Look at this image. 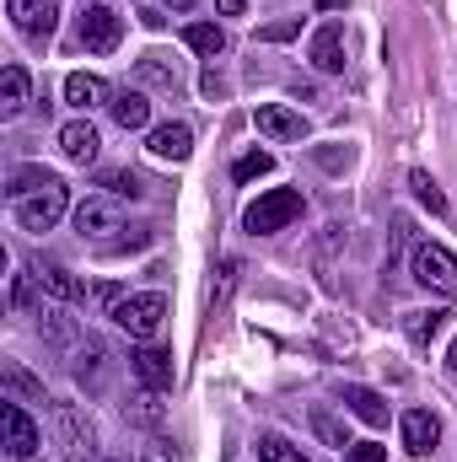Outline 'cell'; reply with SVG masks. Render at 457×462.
Wrapping results in <instances>:
<instances>
[{
    "label": "cell",
    "instance_id": "3957f363",
    "mask_svg": "<svg viewBox=\"0 0 457 462\" xmlns=\"http://www.w3.org/2000/svg\"><path fill=\"white\" fill-rule=\"evenodd\" d=\"M65 210H70V189H65V183H49V189L16 199V226L22 231H54Z\"/></svg>",
    "mask_w": 457,
    "mask_h": 462
},
{
    "label": "cell",
    "instance_id": "52a82bcc",
    "mask_svg": "<svg viewBox=\"0 0 457 462\" xmlns=\"http://www.w3.org/2000/svg\"><path fill=\"white\" fill-rule=\"evenodd\" d=\"M54 436H60V447H65V457L70 462H87L92 457V425H87V414L76 409V403H54Z\"/></svg>",
    "mask_w": 457,
    "mask_h": 462
},
{
    "label": "cell",
    "instance_id": "cb8c5ba5",
    "mask_svg": "<svg viewBox=\"0 0 457 462\" xmlns=\"http://www.w3.org/2000/svg\"><path fill=\"white\" fill-rule=\"evenodd\" d=\"M49 183H60L49 167H16L11 183H5V194H11V199H27V194H38V189H49Z\"/></svg>",
    "mask_w": 457,
    "mask_h": 462
},
{
    "label": "cell",
    "instance_id": "ee69618b",
    "mask_svg": "<svg viewBox=\"0 0 457 462\" xmlns=\"http://www.w3.org/2000/svg\"><path fill=\"white\" fill-rule=\"evenodd\" d=\"M447 365H452V371H457V339H452V349H447Z\"/></svg>",
    "mask_w": 457,
    "mask_h": 462
},
{
    "label": "cell",
    "instance_id": "d6a6232c",
    "mask_svg": "<svg viewBox=\"0 0 457 462\" xmlns=\"http://www.w3.org/2000/svg\"><path fill=\"white\" fill-rule=\"evenodd\" d=\"M129 420H140V425H162V403H156V393L145 387L140 398H135V409H129Z\"/></svg>",
    "mask_w": 457,
    "mask_h": 462
},
{
    "label": "cell",
    "instance_id": "836d02e7",
    "mask_svg": "<svg viewBox=\"0 0 457 462\" xmlns=\"http://www.w3.org/2000/svg\"><path fill=\"white\" fill-rule=\"evenodd\" d=\"M98 371H103V345H98V339H87L81 360H76V376H81V382H87V376L98 382Z\"/></svg>",
    "mask_w": 457,
    "mask_h": 462
},
{
    "label": "cell",
    "instance_id": "d590c367",
    "mask_svg": "<svg viewBox=\"0 0 457 462\" xmlns=\"http://www.w3.org/2000/svg\"><path fill=\"white\" fill-rule=\"evenodd\" d=\"M344 462H387V447H377V441H355V447L344 452Z\"/></svg>",
    "mask_w": 457,
    "mask_h": 462
},
{
    "label": "cell",
    "instance_id": "4dcf8cb0",
    "mask_svg": "<svg viewBox=\"0 0 457 462\" xmlns=\"http://www.w3.org/2000/svg\"><path fill=\"white\" fill-rule=\"evenodd\" d=\"M296 32H302V16H280V22L258 27V43H291Z\"/></svg>",
    "mask_w": 457,
    "mask_h": 462
},
{
    "label": "cell",
    "instance_id": "6da1fadb",
    "mask_svg": "<svg viewBox=\"0 0 457 462\" xmlns=\"http://www.w3.org/2000/svg\"><path fill=\"white\" fill-rule=\"evenodd\" d=\"M302 189H269V194H258L247 210H242V226L253 231V236H269V231H285L291 221H302Z\"/></svg>",
    "mask_w": 457,
    "mask_h": 462
},
{
    "label": "cell",
    "instance_id": "2e32d148",
    "mask_svg": "<svg viewBox=\"0 0 457 462\" xmlns=\"http://www.w3.org/2000/svg\"><path fill=\"white\" fill-rule=\"evenodd\" d=\"M344 409H350L360 425H371V430H382V425H387V398H382V393H371V387H344Z\"/></svg>",
    "mask_w": 457,
    "mask_h": 462
},
{
    "label": "cell",
    "instance_id": "f1b7e54d",
    "mask_svg": "<svg viewBox=\"0 0 457 462\" xmlns=\"http://www.w3.org/2000/svg\"><path fill=\"white\" fill-rule=\"evenodd\" d=\"M264 172H275V156H269V151H247V156H237V167H231L237 183H253V178H264Z\"/></svg>",
    "mask_w": 457,
    "mask_h": 462
},
{
    "label": "cell",
    "instance_id": "7bdbcfd3",
    "mask_svg": "<svg viewBox=\"0 0 457 462\" xmlns=\"http://www.w3.org/2000/svg\"><path fill=\"white\" fill-rule=\"evenodd\" d=\"M344 0H318V11H340Z\"/></svg>",
    "mask_w": 457,
    "mask_h": 462
},
{
    "label": "cell",
    "instance_id": "44dd1931",
    "mask_svg": "<svg viewBox=\"0 0 457 462\" xmlns=\"http://www.w3.org/2000/svg\"><path fill=\"white\" fill-rule=\"evenodd\" d=\"M183 43H189L194 54H205V60H216V54L227 49V32H221L216 22H189V27H183Z\"/></svg>",
    "mask_w": 457,
    "mask_h": 462
},
{
    "label": "cell",
    "instance_id": "f6af8a7d",
    "mask_svg": "<svg viewBox=\"0 0 457 462\" xmlns=\"http://www.w3.org/2000/svg\"><path fill=\"white\" fill-rule=\"evenodd\" d=\"M108 462H118V457H108Z\"/></svg>",
    "mask_w": 457,
    "mask_h": 462
},
{
    "label": "cell",
    "instance_id": "9c48e42d",
    "mask_svg": "<svg viewBox=\"0 0 457 462\" xmlns=\"http://www.w3.org/2000/svg\"><path fill=\"white\" fill-rule=\"evenodd\" d=\"M129 371H135V376H140L151 393H167V387H173V376H178V365H173V349L151 345V339L129 355Z\"/></svg>",
    "mask_w": 457,
    "mask_h": 462
},
{
    "label": "cell",
    "instance_id": "1f68e13d",
    "mask_svg": "<svg viewBox=\"0 0 457 462\" xmlns=\"http://www.w3.org/2000/svg\"><path fill=\"white\" fill-rule=\"evenodd\" d=\"M38 318H43V328H49V339H60V345H65V339H76V328L65 323V312H60V307H38Z\"/></svg>",
    "mask_w": 457,
    "mask_h": 462
},
{
    "label": "cell",
    "instance_id": "83f0119b",
    "mask_svg": "<svg viewBox=\"0 0 457 462\" xmlns=\"http://www.w3.org/2000/svg\"><path fill=\"white\" fill-rule=\"evenodd\" d=\"M409 189H415V199H420L431 216H447V194L436 189V178H431V172H409Z\"/></svg>",
    "mask_w": 457,
    "mask_h": 462
},
{
    "label": "cell",
    "instance_id": "f35d334b",
    "mask_svg": "<svg viewBox=\"0 0 457 462\" xmlns=\"http://www.w3.org/2000/svg\"><path fill=\"white\" fill-rule=\"evenodd\" d=\"M140 22H145V27H151V32H162V27H167V16H162V11H156V5H145V11H140Z\"/></svg>",
    "mask_w": 457,
    "mask_h": 462
},
{
    "label": "cell",
    "instance_id": "4316f807",
    "mask_svg": "<svg viewBox=\"0 0 457 462\" xmlns=\"http://www.w3.org/2000/svg\"><path fill=\"white\" fill-rule=\"evenodd\" d=\"M258 462H312V457H307L302 447H291L285 436L269 430V436H258Z\"/></svg>",
    "mask_w": 457,
    "mask_h": 462
},
{
    "label": "cell",
    "instance_id": "8fae6325",
    "mask_svg": "<svg viewBox=\"0 0 457 462\" xmlns=\"http://www.w3.org/2000/svg\"><path fill=\"white\" fill-rule=\"evenodd\" d=\"M5 11L22 38H49L60 27V0H5Z\"/></svg>",
    "mask_w": 457,
    "mask_h": 462
},
{
    "label": "cell",
    "instance_id": "30bf717a",
    "mask_svg": "<svg viewBox=\"0 0 457 462\" xmlns=\"http://www.w3.org/2000/svg\"><path fill=\"white\" fill-rule=\"evenodd\" d=\"M398 436H404V452L431 457L436 441H442V420H436L431 409H404V414H398Z\"/></svg>",
    "mask_w": 457,
    "mask_h": 462
},
{
    "label": "cell",
    "instance_id": "d6986e66",
    "mask_svg": "<svg viewBox=\"0 0 457 462\" xmlns=\"http://www.w3.org/2000/svg\"><path fill=\"white\" fill-rule=\"evenodd\" d=\"M65 103L70 108H98V103H108V87L98 81V76H87V70H76V76H65Z\"/></svg>",
    "mask_w": 457,
    "mask_h": 462
},
{
    "label": "cell",
    "instance_id": "d4e9b609",
    "mask_svg": "<svg viewBox=\"0 0 457 462\" xmlns=\"http://www.w3.org/2000/svg\"><path fill=\"white\" fill-rule=\"evenodd\" d=\"M442 318H447V312H436V307H431V312H404V334H409V345H431V339L442 334Z\"/></svg>",
    "mask_w": 457,
    "mask_h": 462
},
{
    "label": "cell",
    "instance_id": "b9f144b4",
    "mask_svg": "<svg viewBox=\"0 0 457 462\" xmlns=\"http://www.w3.org/2000/svg\"><path fill=\"white\" fill-rule=\"evenodd\" d=\"M162 5H173V11H194L200 0H162Z\"/></svg>",
    "mask_w": 457,
    "mask_h": 462
},
{
    "label": "cell",
    "instance_id": "e0dca14e",
    "mask_svg": "<svg viewBox=\"0 0 457 462\" xmlns=\"http://www.w3.org/2000/svg\"><path fill=\"white\" fill-rule=\"evenodd\" d=\"M33 274H38V285H43L54 301H81V296H87V285H81L70 269H60V263H38Z\"/></svg>",
    "mask_w": 457,
    "mask_h": 462
},
{
    "label": "cell",
    "instance_id": "8d00e7d4",
    "mask_svg": "<svg viewBox=\"0 0 457 462\" xmlns=\"http://www.w3.org/2000/svg\"><path fill=\"white\" fill-rule=\"evenodd\" d=\"M92 296H98V307H108V312H114V307H118V301H124V296H129V291H124V285H114V280H108V285H98Z\"/></svg>",
    "mask_w": 457,
    "mask_h": 462
},
{
    "label": "cell",
    "instance_id": "e575fe53",
    "mask_svg": "<svg viewBox=\"0 0 457 462\" xmlns=\"http://www.w3.org/2000/svg\"><path fill=\"white\" fill-rule=\"evenodd\" d=\"M33 285H38V274H16V280H11V301H16V312H33Z\"/></svg>",
    "mask_w": 457,
    "mask_h": 462
},
{
    "label": "cell",
    "instance_id": "603a6c76",
    "mask_svg": "<svg viewBox=\"0 0 457 462\" xmlns=\"http://www.w3.org/2000/svg\"><path fill=\"white\" fill-rule=\"evenodd\" d=\"M22 103H27V70L22 65H5V76H0V114H22Z\"/></svg>",
    "mask_w": 457,
    "mask_h": 462
},
{
    "label": "cell",
    "instance_id": "8992f818",
    "mask_svg": "<svg viewBox=\"0 0 457 462\" xmlns=\"http://www.w3.org/2000/svg\"><path fill=\"white\" fill-rule=\"evenodd\" d=\"M76 231L92 236V242H108L114 231H124V210H118L114 194H92V199H81V205H76Z\"/></svg>",
    "mask_w": 457,
    "mask_h": 462
},
{
    "label": "cell",
    "instance_id": "f546056e",
    "mask_svg": "<svg viewBox=\"0 0 457 462\" xmlns=\"http://www.w3.org/2000/svg\"><path fill=\"white\" fill-rule=\"evenodd\" d=\"M312 430H318V436H323L329 447H340V452H350V447H355V441L344 436V425L334 420V414H329V409H318V414H312Z\"/></svg>",
    "mask_w": 457,
    "mask_h": 462
},
{
    "label": "cell",
    "instance_id": "74e56055",
    "mask_svg": "<svg viewBox=\"0 0 457 462\" xmlns=\"http://www.w3.org/2000/svg\"><path fill=\"white\" fill-rule=\"evenodd\" d=\"M200 87H205V97H227V81H221L216 70H205V76H200Z\"/></svg>",
    "mask_w": 457,
    "mask_h": 462
},
{
    "label": "cell",
    "instance_id": "5b68a950",
    "mask_svg": "<svg viewBox=\"0 0 457 462\" xmlns=\"http://www.w3.org/2000/svg\"><path fill=\"white\" fill-rule=\"evenodd\" d=\"M38 441H43V436H38L33 414H27L16 398H5V403H0V447H5L16 462H27L33 452H38Z\"/></svg>",
    "mask_w": 457,
    "mask_h": 462
},
{
    "label": "cell",
    "instance_id": "7c38bea8",
    "mask_svg": "<svg viewBox=\"0 0 457 462\" xmlns=\"http://www.w3.org/2000/svg\"><path fill=\"white\" fill-rule=\"evenodd\" d=\"M258 134H269V140H307V114H296V108H285V103H264L258 114Z\"/></svg>",
    "mask_w": 457,
    "mask_h": 462
},
{
    "label": "cell",
    "instance_id": "ab89813d",
    "mask_svg": "<svg viewBox=\"0 0 457 462\" xmlns=\"http://www.w3.org/2000/svg\"><path fill=\"white\" fill-rule=\"evenodd\" d=\"M216 5H221V16H242L247 11V0H216Z\"/></svg>",
    "mask_w": 457,
    "mask_h": 462
},
{
    "label": "cell",
    "instance_id": "ffe728a7",
    "mask_svg": "<svg viewBox=\"0 0 457 462\" xmlns=\"http://www.w3.org/2000/svg\"><path fill=\"white\" fill-rule=\"evenodd\" d=\"M108 108H114V118L124 129H145V124H151V97H145V92H129V87H124Z\"/></svg>",
    "mask_w": 457,
    "mask_h": 462
},
{
    "label": "cell",
    "instance_id": "60d3db41",
    "mask_svg": "<svg viewBox=\"0 0 457 462\" xmlns=\"http://www.w3.org/2000/svg\"><path fill=\"white\" fill-rule=\"evenodd\" d=\"M140 462H173V457H167V447L156 441V447H151V452H145V457H140Z\"/></svg>",
    "mask_w": 457,
    "mask_h": 462
},
{
    "label": "cell",
    "instance_id": "ba28073f",
    "mask_svg": "<svg viewBox=\"0 0 457 462\" xmlns=\"http://www.w3.org/2000/svg\"><path fill=\"white\" fill-rule=\"evenodd\" d=\"M118 38H124V16H118V11H108L103 0L81 11V43H87L92 54H114Z\"/></svg>",
    "mask_w": 457,
    "mask_h": 462
},
{
    "label": "cell",
    "instance_id": "484cf974",
    "mask_svg": "<svg viewBox=\"0 0 457 462\" xmlns=\"http://www.w3.org/2000/svg\"><path fill=\"white\" fill-rule=\"evenodd\" d=\"M98 189H103V194H114V199H140V194H145L140 172H124V167L103 172V178H98Z\"/></svg>",
    "mask_w": 457,
    "mask_h": 462
},
{
    "label": "cell",
    "instance_id": "277c9868",
    "mask_svg": "<svg viewBox=\"0 0 457 462\" xmlns=\"http://www.w3.org/2000/svg\"><path fill=\"white\" fill-rule=\"evenodd\" d=\"M409 269H415V280H420L425 291H436V296H457V258L447 253V247L420 242L415 258H409Z\"/></svg>",
    "mask_w": 457,
    "mask_h": 462
},
{
    "label": "cell",
    "instance_id": "4fadbf2b",
    "mask_svg": "<svg viewBox=\"0 0 457 462\" xmlns=\"http://www.w3.org/2000/svg\"><path fill=\"white\" fill-rule=\"evenodd\" d=\"M145 145H151V156H162V162H189V156H194V129L173 118V124H156Z\"/></svg>",
    "mask_w": 457,
    "mask_h": 462
},
{
    "label": "cell",
    "instance_id": "7402d4cb",
    "mask_svg": "<svg viewBox=\"0 0 457 462\" xmlns=\"http://www.w3.org/2000/svg\"><path fill=\"white\" fill-rule=\"evenodd\" d=\"M0 382H5V393H11V398H33V403H49V398H43V382H38V376H27L16 360H5V365H0Z\"/></svg>",
    "mask_w": 457,
    "mask_h": 462
},
{
    "label": "cell",
    "instance_id": "9a60e30c",
    "mask_svg": "<svg viewBox=\"0 0 457 462\" xmlns=\"http://www.w3.org/2000/svg\"><path fill=\"white\" fill-rule=\"evenodd\" d=\"M60 151H65L70 162H81V167H87V162H98V151H103V134H98L87 118H70V124L60 129Z\"/></svg>",
    "mask_w": 457,
    "mask_h": 462
},
{
    "label": "cell",
    "instance_id": "5bb4252c",
    "mask_svg": "<svg viewBox=\"0 0 457 462\" xmlns=\"http://www.w3.org/2000/svg\"><path fill=\"white\" fill-rule=\"evenodd\" d=\"M307 60H312V70L340 76V70H344V27H340V22H329V27H318V32H312Z\"/></svg>",
    "mask_w": 457,
    "mask_h": 462
},
{
    "label": "cell",
    "instance_id": "7a4b0ae2",
    "mask_svg": "<svg viewBox=\"0 0 457 462\" xmlns=\"http://www.w3.org/2000/svg\"><path fill=\"white\" fill-rule=\"evenodd\" d=\"M114 323L129 339H156L162 323H167V296L162 291H140V296H124L114 307Z\"/></svg>",
    "mask_w": 457,
    "mask_h": 462
},
{
    "label": "cell",
    "instance_id": "ac0fdd59",
    "mask_svg": "<svg viewBox=\"0 0 457 462\" xmlns=\"http://www.w3.org/2000/svg\"><path fill=\"white\" fill-rule=\"evenodd\" d=\"M135 76H140L145 87L167 92V97H178V87H183V81H178V70H173V65H167L162 54H140V60H135Z\"/></svg>",
    "mask_w": 457,
    "mask_h": 462
}]
</instances>
